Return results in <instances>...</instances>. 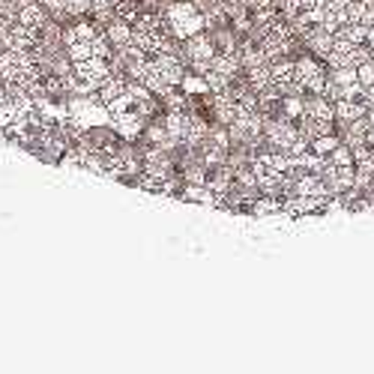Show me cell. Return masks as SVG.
I'll use <instances>...</instances> for the list:
<instances>
[{
	"mask_svg": "<svg viewBox=\"0 0 374 374\" xmlns=\"http://www.w3.org/2000/svg\"><path fill=\"white\" fill-rule=\"evenodd\" d=\"M183 42H186L183 52L189 54L192 63H210V60H213V54H216V42L204 36V30H201V33H195V36H189V39H183Z\"/></svg>",
	"mask_w": 374,
	"mask_h": 374,
	"instance_id": "cell-1",
	"label": "cell"
},
{
	"mask_svg": "<svg viewBox=\"0 0 374 374\" xmlns=\"http://www.w3.org/2000/svg\"><path fill=\"white\" fill-rule=\"evenodd\" d=\"M75 75L99 87L111 75V69H108V63L102 57H87V60H81V63H75Z\"/></svg>",
	"mask_w": 374,
	"mask_h": 374,
	"instance_id": "cell-2",
	"label": "cell"
},
{
	"mask_svg": "<svg viewBox=\"0 0 374 374\" xmlns=\"http://www.w3.org/2000/svg\"><path fill=\"white\" fill-rule=\"evenodd\" d=\"M156 66H159L162 78H165V84H171V87L183 84L186 75H183V63H180L177 54H156Z\"/></svg>",
	"mask_w": 374,
	"mask_h": 374,
	"instance_id": "cell-3",
	"label": "cell"
},
{
	"mask_svg": "<svg viewBox=\"0 0 374 374\" xmlns=\"http://www.w3.org/2000/svg\"><path fill=\"white\" fill-rule=\"evenodd\" d=\"M204 27H207L204 13H192V15H183V18H177V22H171V30H174L177 39H189V36L201 33Z\"/></svg>",
	"mask_w": 374,
	"mask_h": 374,
	"instance_id": "cell-4",
	"label": "cell"
},
{
	"mask_svg": "<svg viewBox=\"0 0 374 374\" xmlns=\"http://www.w3.org/2000/svg\"><path fill=\"white\" fill-rule=\"evenodd\" d=\"M306 42H309V48L315 54H320V57H327L329 52H332V42H336V33H329V30H323L320 24L311 30V33L306 36Z\"/></svg>",
	"mask_w": 374,
	"mask_h": 374,
	"instance_id": "cell-5",
	"label": "cell"
},
{
	"mask_svg": "<svg viewBox=\"0 0 374 374\" xmlns=\"http://www.w3.org/2000/svg\"><path fill=\"white\" fill-rule=\"evenodd\" d=\"M18 24H24V27H30V30H39L45 24V6H39V3H24L22 9H18Z\"/></svg>",
	"mask_w": 374,
	"mask_h": 374,
	"instance_id": "cell-6",
	"label": "cell"
},
{
	"mask_svg": "<svg viewBox=\"0 0 374 374\" xmlns=\"http://www.w3.org/2000/svg\"><path fill=\"white\" fill-rule=\"evenodd\" d=\"M114 123H117V132L123 138H135L141 135V114L138 111H123V114H114Z\"/></svg>",
	"mask_w": 374,
	"mask_h": 374,
	"instance_id": "cell-7",
	"label": "cell"
},
{
	"mask_svg": "<svg viewBox=\"0 0 374 374\" xmlns=\"http://www.w3.org/2000/svg\"><path fill=\"white\" fill-rule=\"evenodd\" d=\"M120 93H126V81L123 78H114V75H108L102 84L96 87V96L102 99V102L108 105V102H114V99L120 96Z\"/></svg>",
	"mask_w": 374,
	"mask_h": 374,
	"instance_id": "cell-8",
	"label": "cell"
},
{
	"mask_svg": "<svg viewBox=\"0 0 374 374\" xmlns=\"http://www.w3.org/2000/svg\"><path fill=\"white\" fill-rule=\"evenodd\" d=\"M207 132H210V129H207V123H204V120H201V117H195V114H186L183 141H189V144L195 147V144H201V141L207 138Z\"/></svg>",
	"mask_w": 374,
	"mask_h": 374,
	"instance_id": "cell-9",
	"label": "cell"
},
{
	"mask_svg": "<svg viewBox=\"0 0 374 374\" xmlns=\"http://www.w3.org/2000/svg\"><path fill=\"white\" fill-rule=\"evenodd\" d=\"M108 42H114L117 48H126L129 42H132V24H129V22H120V18H117V22H111L108 24Z\"/></svg>",
	"mask_w": 374,
	"mask_h": 374,
	"instance_id": "cell-10",
	"label": "cell"
},
{
	"mask_svg": "<svg viewBox=\"0 0 374 374\" xmlns=\"http://www.w3.org/2000/svg\"><path fill=\"white\" fill-rule=\"evenodd\" d=\"M240 57L237 54H213V60H210V69H216V72H221V75H228V78H234L237 72H240Z\"/></svg>",
	"mask_w": 374,
	"mask_h": 374,
	"instance_id": "cell-11",
	"label": "cell"
},
{
	"mask_svg": "<svg viewBox=\"0 0 374 374\" xmlns=\"http://www.w3.org/2000/svg\"><path fill=\"white\" fill-rule=\"evenodd\" d=\"M306 114L318 117V120H332L336 117V105H332L327 96H315V99H309L306 102Z\"/></svg>",
	"mask_w": 374,
	"mask_h": 374,
	"instance_id": "cell-12",
	"label": "cell"
},
{
	"mask_svg": "<svg viewBox=\"0 0 374 374\" xmlns=\"http://www.w3.org/2000/svg\"><path fill=\"white\" fill-rule=\"evenodd\" d=\"M366 105L362 102H353V99H338L336 102V117H341L345 123H353V120H359L362 114H366Z\"/></svg>",
	"mask_w": 374,
	"mask_h": 374,
	"instance_id": "cell-13",
	"label": "cell"
},
{
	"mask_svg": "<svg viewBox=\"0 0 374 374\" xmlns=\"http://www.w3.org/2000/svg\"><path fill=\"white\" fill-rule=\"evenodd\" d=\"M294 75H297V81H299V84L306 87L311 78L323 75V69H320V66H318V63H315V60H311V57H302V60H297V63H294Z\"/></svg>",
	"mask_w": 374,
	"mask_h": 374,
	"instance_id": "cell-14",
	"label": "cell"
},
{
	"mask_svg": "<svg viewBox=\"0 0 374 374\" xmlns=\"http://www.w3.org/2000/svg\"><path fill=\"white\" fill-rule=\"evenodd\" d=\"M302 117H306V123H302V135H306L309 141L332 132V120H318V117H309V114H302Z\"/></svg>",
	"mask_w": 374,
	"mask_h": 374,
	"instance_id": "cell-15",
	"label": "cell"
},
{
	"mask_svg": "<svg viewBox=\"0 0 374 374\" xmlns=\"http://www.w3.org/2000/svg\"><path fill=\"white\" fill-rule=\"evenodd\" d=\"M249 84L258 90H264L272 84V72H270V63H258V66H249Z\"/></svg>",
	"mask_w": 374,
	"mask_h": 374,
	"instance_id": "cell-16",
	"label": "cell"
},
{
	"mask_svg": "<svg viewBox=\"0 0 374 374\" xmlns=\"http://www.w3.org/2000/svg\"><path fill=\"white\" fill-rule=\"evenodd\" d=\"M165 129H168V135L183 138V129H186V114L183 111H168L165 114Z\"/></svg>",
	"mask_w": 374,
	"mask_h": 374,
	"instance_id": "cell-17",
	"label": "cell"
},
{
	"mask_svg": "<svg viewBox=\"0 0 374 374\" xmlns=\"http://www.w3.org/2000/svg\"><path fill=\"white\" fill-rule=\"evenodd\" d=\"M66 54L72 63H81V60H87V57H93V48H90L87 39H75L72 45H66Z\"/></svg>",
	"mask_w": 374,
	"mask_h": 374,
	"instance_id": "cell-18",
	"label": "cell"
},
{
	"mask_svg": "<svg viewBox=\"0 0 374 374\" xmlns=\"http://www.w3.org/2000/svg\"><path fill=\"white\" fill-rule=\"evenodd\" d=\"M332 81L341 87H353V84H359V75H357V66H338V69H332Z\"/></svg>",
	"mask_w": 374,
	"mask_h": 374,
	"instance_id": "cell-19",
	"label": "cell"
},
{
	"mask_svg": "<svg viewBox=\"0 0 374 374\" xmlns=\"http://www.w3.org/2000/svg\"><path fill=\"white\" fill-rule=\"evenodd\" d=\"M204 78H207V87L213 90V93H221V90H228V84H231V78L221 75V72H216V69H207Z\"/></svg>",
	"mask_w": 374,
	"mask_h": 374,
	"instance_id": "cell-20",
	"label": "cell"
},
{
	"mask_svg": "<svg viewBox=\"0 0 374 374\" xmlns=\"http://www.w3.org/2000/svg\"><path fill=\"white\" fill-rule=\"evenodd\" d=\"M338 147V141L332 138V132L329 135H320V138H311V150H315L318 156H323V153H332V150Z\"/></svg>",
	"mask_w": 374,
	"mask_h": 374,
	"instance_id": "cell-21",
	"label": "cell"
},
{
	"mask_svg": "<svg viewBox=\"0 0 374 374\" xmlns=\"http://www.w3.org/2000/svg\"><path fill=\"white\" fill-rule=\"evenodd\" d=\"M216 45H219L225 54H237V48H240V45H237V39L231 36L228 30H219V33H216Z\"/></svg>",
	"mask_w": 374,
	"mask_h": 374,
	"instance_id": "cell-22",
	"label": "cell"
},
{
	"mask_svg": "<svg viewBox=\"0 0 374 374\" xmlns=\"http://www.w3.org/2000/svg\"><path fill=\"white\" fill-rule=\"evenodd\" d=\"M357 75H359V84L366 87V84H374V57H368L366 63H359L357 66Z\"/></svg>",
	"mask_w": 374,
	"mask_h": 374,
	"instance_id": "cell-23",
	"label": "cell"
},
{
	"mask_svg": "<svg viewBox=\"0 0 374 374\" xmlns=\"http://www.w3.org/2000/svg\"><path fill=\"white\" fill-rule=\"evenodd\" d=\"M302 114H306V102L297 96H288L285 99V117H302Z\"/></svg>",
	"mask_w": 374,
	"mask_h": 374,
	"instance_id": "cell-24",
	"label": "cell"
},
{
	"mask_svg": "<svg viewBox=\"0 0 374 374\" xmlns=\"http://www.w3.org/2000/svg\"><path fill=\"white\" fill-rule=\"evenodd\" d=\"M90 48H93V57H102V60H108V54H111L108 36H93L90 39Z\"/></svg>",
	"mask_w": 374,
	"mask_h": 374,
	"instance_id": "cell-25",
	"label": "cell"
},
{
	"mask_svg": "<svg viewBox=\"0 0 374 374\" xmlns=\"http://www.w3.org/2000/svg\"><path fill=\"white\" fill-rule=\"evenodd\" d=\"M207 138H210V144L225 147V150H228V144H231V132H228V129H210Z\"/></svg>",
	"mask_w": 374,
	"mask_h": 374,
	"instance_id": "cell-26",
	"label": "cell"
},
{
	"mask_svg": "<svg viewBox=\"0 0 374 374\" xmlns=\"http://www.w3.org/2000/svg\"><path fill=\"white\" fill-rule=\"evenodd\" d=\"M183 90L186 93H204L207 87V78H183Z\"/></svg>",
	"mask_w": 374,
	"mask_h": 374,
	"instance_id": "cell-27",
	"label": "cell"
},
{
	"mask_svg": "<svg viewBox=\"0 0 374 374\" xmlns=\"http://www.w3.org/2000/svg\"><path fill=\"white\" fill-rule=\"evenodd\" d=\"M276 210H281V204H279V201H272V198H264V201H258V204H255L258 216H270V213H276Z\"/></svg>",
	"mask_w": 374,
	"mask_h": 374,
	"instance_id": "cell-28",
	"label": "cell"
},
{
	"mask_svg": "<svg viewBox=\"0 0 374 374\" xmlns=\"http://www.w3.org/2000/svg\"><path fill=\"white\" fill-rule=\"evenodd\" d=\"M332 162H336V165H350V162H353V150L338 144L336 150H332Z\"/></svg>",
	"mask_w": 374,
	"mask_h": 374,
	"instance_id": "cell-29",
	"label": "cell"
},
{
	"mask_svg": "<svg viewBox=\"0 0 374 374\" xmlns=\"http://www.w3.org/2000/svg\"><path fill=\"white\" fill-rule=\"evenodd\" d=\"M186 180L192 186H207V171L204 168H189L186 171Z\"/></svg>",
	"mask_w": 374,
	"mask_h": 374,
	"instance_id": "cell-30",
	"label": "cell"
},
{
	"mask_svg": "<svg viewBox=\"0 0 374 374\" xmlns=\"http://www.w3.org/2000/svg\"><path fill=\"white\" fill-rule=\"evenodd\" d=\"M42 6H45L54 18H60V15H66V13H69V9H66V0H42Z\"/></svg>",
	"mask_w": 374,
	"mask_h": 374,
	"instance_id": "cell-31",
	"label": "cell"
},
{
	"mask_svg": "<svg viewBox=\"0 0 374 374\" xmlns=\"http://www.w3.org/2000/svg\"><path fill=\"white\" fill-rule=\"evenodd\" d=\"M66 9L69 15H84L90 13V0H66Z\"/></svg>",
	"mask_w": 374,
	"mask_h": 374,
	"instance_id": "cell-32",
	"label": "cell"
},
{
	"mask_svg": "<svg viewBox=\"0 0 374 374\" xmlns=\"http://www.w3.org/2000/svg\"><path fill=\"white\" fill-rule=\"evenodd\" d=\"M75 36H78V39H87V42H90V39L96 36V30H93V24H78V27H75Z\"/></svg>",
	"mask_w": 374,
	"mask_h": 374,
	"instance_id": "cell-33",
	"label": "cell"
},
{
	"mask_svg": "<svg viewBox=\"0 0 374 374\" xmlns=\"http://www.w3.org/2000/svg\"><path fill=\"white\" fill-rule=\"evenodd\" d=\"M9 27H13V18H9V15H3V13H0V42H3V39H6V33H9Z\"/></svg>",
	"mask_w": 374,
	"mask_h": 374,
	"instance_id": "cell-34",
	"label": "cell"
},
{
	"mask_svg": "<svg viewBox=\"0 0 374 374\" xmlns=\"http://www.w3.org/2000/svg\"><path fill=\"white\" fill-rule=\"evenodd\" d=\"M366 45L371 48V52H374V24L368 27V36H366Z\"/></svg>",
	"mask_w": 374,
	"mask_h": 374,
	"instance_id": "cell-35",
	"label": "cell"
},
{
	"mask_svg": "<svg viewBox=\"0 0 374 374\" xmlns=\"http://www.w3.org/2000/svg\"><path fill=\"white\" fill-rule=\"evenodd\" d=\"M135 3H141V0H135Z\"/></svg>",
	"mask_w": 374,
	"mask_h": 374,
	"instance_id": "cell-36",
	"label": "cell"
}]
</instances>
